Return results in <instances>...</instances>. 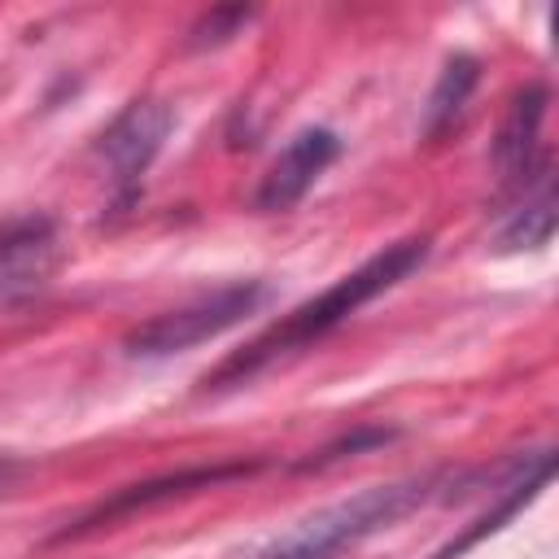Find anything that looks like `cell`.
<instances>
[{
	"mask_svg": "<svg viewBox=\"0 0 559 559\" xmlns=\"http://www.w3.org/2000/svg\"><path fill=\"white\" fill-rule=\"evenodd\" d=\"M424 258H428V240H424V236H411V240H397V245L380 249L376 258H367L362 266H354L349 275H341L332 288H323L319 297L301 301V306H297L293 314H284L271 332H262L258 341H249L240 354H231L214 376H205V384L245 380V376L271 367L275 358L306 349L310 341H319V336H328L332 328H341L358 306H367L371 297H380L384 288H393L397 280H406Z\"/></svg>",
	"mask_w": 559,
	"mask_h": 559,
	"instance_id": "6da1fadb",
	"label": "cell"
},
{
	"mask_svg": "<svg viewBox=\"0 0 559 559\" xmlns=\"http://www.w3.org/2000/svg\"><path fill=\"white\" fill-rule=\"evenodd\" d=\"M437 489V476H406L389 485H371L345 502H332L306 520H297L288 533H280L271 546L258 550V559H336L341 550L358 546L376 528H389L406 511H415Z\"/></svg>",
	"mask_w": 559,
	"mask_h": 559,
	"instance_id": "7a4b0ae2",
	"label": "cell"
},
{
	"mask_svg": "<svg viewBox=\"0 0 559 559\" xmlns=\"http://www.w3.org/2000/svg\"><path fill=\"white\" fill-rule=\"evenodd\" d=\"M266 288L262 284H236V288H223V293H210L201 301H188L179 310H166V314H153L148 323H140L131 336H127V354H140V358H162V354H183L227 328H236L245 314H253L262 306Z\"/></svg>",
	"mask_w": 559,
	"mask_h": 559,
	"instance_id": "3957f363",
	"label": "cell"
},
{
	"mask_svg": "<svg viewBox=\"0 0 559 559\" xmlns=\"http://www.w3.org/2000/svg\"><path fill=\"white\" fill-rule=\"evenodd\" d=\"M336 153H341V140L328 131V127H306V131H297L280 153H275V162L266 166V175H262V183H258V210L262 214H284V210H293L310 188H314V179L336 162Z\"/></svg>",
	"mask_w": 559,
	"mask_h": 559,
	"instance_id": "277c9868",
	"label": "cell"
},
{
	"mask_svg": "<svg viewBox=\"0 0 559 559\" xmlns=\"http://www.w3.org/2000/svg\"><path fill=\"white\" fill-rule=\"evenodd\" d=\"M170 122L175 114L162 105V100H131L100 135V157L109 162L114 179L131 183L148 170V162L157 157L162 140L170 135Z\"/></svg>",
	"mask_w": 559,
	"mask_h": 559,
	"instance_id": "5b68a950",
	"label": "cell"
},
{
	"mask_svg": "<svg viewBox=\"0 0 559 559\" xmlns=\"http://www.w3.org/2000/svg\"><path fill=\"white\" fill-rule=\"evenodd\" d=\"M57 271V231L48 223H22L0 236V306L44 288Z\"/></svg>",
	"mask_w": 559,
	"mask_h": 559,
	"instance_id": "8992f818",
	"label": "cell"
},
{
	"mask_svg": "<svg viewBox=\"0 0 559 559\" xmlns=\"http://www.w3.org/2000/svg\"><path fill=\"white\" fill-rule=\"evenodd\" d=\"M542 118H546V87L542 83H528L524 92H515L511 109H507V122L498 131V148H493V162L502 170V179H515L533 166V148H537V131H542Z\"/></svg>",
	"mask_w": 559,
	"mask_h": 559,
	"instance_id": "52a82bcc",
	"label": "cell"
},
{
	"mask_svg": "<svg viewBox=\"0 0 559 559\" xmlns=\"http://www.w3.org/2000/svg\"><path fill=\"white\" fill-rule=\"evenodd\" d=\"M240 472H245V467H197V472H179V476H166V480H153V485H131V489H122L118 498L100 502L87 520H79V528H74V533L96 528V524H105V520H118V515H127V511H135V507L166 502V498H175V493H188V489H201V485H214V480L240 476Z\"/></svg>",
	"mask_w": 559,
	"mask_h": 559,
	"instance_id": "ba28073f",
	"label": "cell"
},
{
	"mask_svg": "<svg viewBox=\"0 0 559 559\" xmlns=\"http://www.w3.org/2000/svg\"><path fill=\"white\" fill-rule=\"evenodd\" d=\"M472 83H476V61L472 57H450V66L441 70V83H437V92L428 100V131H437L441 122H450L463 109Z\"/></svg>",
	"mask_w": 559,
	"mask_h": 559,
	"instance_id": "9c48e42d",
	"label": "cell"
},
{
	"mask_svg": "<svg viewBox=\"0 0 559 559\" xmlns=\"http://www.w3.org/2000/svg\"><path fill=\"white\" fill-rule=\"evenodd\" d=\"M550 231H555V197H550V188L533 201V205H524V214L507 227V236H502V245L507 249H533V245H546L550 240Z\"/></svg>",
	"mask_w": 559,
	"mask_h": 559,
	"instance_id": "30bf717a",
	"label": "cell"
}]
</instances>
